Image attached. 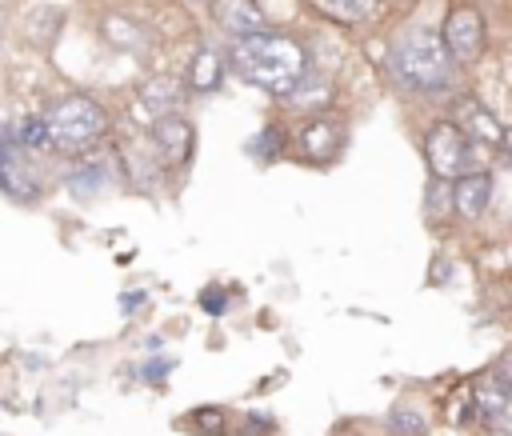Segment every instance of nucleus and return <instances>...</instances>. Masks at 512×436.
I'll list each match as a JSON object with an SVG mask.
<instances>
[{
    "label": "nucleus",
    "instance_id": "0eeeda50",
    "mask_svg": "<svg viewBox=\"0 0 512 436\" xmlns=\"http://www.w3.org/2000/svg\"><path fill=\"white\" fill-rule=\"evenodd\" d=\"M152 144H156V152H160L164 164H184V160L192 156L196 136H192V124H188L184 116L168 112V116H156V124H152Z\"/></svg>",
    "mask_w": 512,
    "mask_h": 436
},
{
    "label": "nucleus",
    "instance_id": "ddd939ff",
    "mask_svg": "<svg viewBox=\"0 0 512 436\" xmlns=\"http://www.w3.org/2000/svg\"><path fill=\"white\" fill-rule=\"evenodd\" d=\"M68 188H72V196H96L100 188H108V164L96 156H84L68 172Z\"/></svg>",
    "mask_w": 512,
    "mask_h": 436
},
{
    "label": "nucleus",
    "instance_id": "f8f14e48",
    "mask_svg": "<svg viewBox=\"0 0 512 436\" xmlns=\"http://www.w3.org/2000/svg\"><path fill=\"white\" fill-rule=\"evenodd\" d=\"M340 148V120H312L300 132V152L312 160H328Z\"/></svg>",
    "mask_w": 512,
    "mask_h": 436
},
{
    "label": "nucleus",
    "instance_id": "423d86ee",
    "mask_svg": "<svg viewBox=\"0 0 512 436\" xmlns=\"http://www.w3.org/2000/svg\"><path fill=\"white\" fill-rule=\"evenodd\" d=\"M0 188H4L8 196L24 200V204L36 200V192H40V180H36V172H32V164H28V156H24V148L12 144V140L0 144Z\"/></svg>",
    "mask_w": 512,
    "mask_h": 436
},
{
    "label": "nucleus",
    "instance_id": "39448f33",
    "mask_svg": "<svg viewBox=\"0 0 512 436\" xmlns=\"http://www.w3.org/2000/svg\"><path fill=\"white\" fill-rule=\"evenodd\" d=\"M424 152H428V164H432V172H436V176H464L468 136H464L452 120H444V124H436V128L428 132Z\"/></svg>",
    "mask_w": 512,
    "mask_h": 436
},
{
    "label": "nucleus",
    "instance_id": "4468645a",
    "mask_svg": "<svg viewBox=\"0 0 512 436\" xmlns=\"http://www.w3.org/2000/svg\"><path fill=\"white\" fill-rule=\"evenodd\" d=\"M220 80H224V64H220V56L216 52H196V60H192V72H188V84L196 88V92H216L220 88Z\"/></svg>",
    "mask_w": 512,
    "mask_h": 436
},
{
    "label": "nucleus",
    "instance_id": "6ab92c4d",
    "mask_svg": "<svg viewBox=\"0 0 512 436\" xmlns=\"http://www.w3.org/2000/svg\"><path fill=\"white\" fill-rule=\"evenodd\" d=\"M168 372V364L164 360H156V364H148V376H164Z\"/></svg>",
    "mask_w": 512,
    "mask_h": 436
},
{
    "label": "nucleus",
    "instance_id": "9b49d317",
    "mask_svg": "<svg viewBox=\"0 0 512 436\" xmlns=\"http://www.w3.org/2000/svg\"><path fill=\"white\" fill-rule=\"evenodd\" d=\"M184 100V88L176 76H152L140 84V104L152 112V116H168L176 112V104Z\"/></svg>",
    "mask_w": 512,
    "mask_h": 436
},
{
    "label": "nucleus",
    "instance_id": "1a4fd4ad",
    "mask_svg": "<svg viewBox=\"0 0 512 436\" xmlns=\"http://www.w3.org/2000/svg\"><path fill=\"white\" fill-rule=\"evenodd\" d=\"M488 196H492V176L488 172H468L452 188V204H456V212L464 220H476L488 208Z\"/></svg>",
    "mask_w": 512,
    "mask_h": 436
},
{
    "label": "nucleus",
    "instance_id": "dca6fc26",
    "mask_svg": "<svg viewBox=\"0 0 512 436\" xmlns=\"http://www.w3.org/2000/svg\"><path fill=\"white\" fill-rule=\"evenodd\" d=\"M392 428H396L400 436H420V432H424L420 416H416V412H408V408H396V412H392Z\"/></svg>",
    "mask_w": 512,
    "mask_h": 436
},
{
    "label": "nucleus",
    "instance_id": "9d476101",
    "mask_svg": "<svg viewBox=\"0 0 512 436\" xmlns=\"http://www.w3.org/2000/svg\"><path fill=\"white\" fill-rule=\"evenodd\" d=\"M456 116H460V132L464 136H476V140H504V132H500V124H496V116L480 104V100H472V96H464V100H456Z\"/></svg>",
    "mask_w": 512,
    "mask_h": 436
},
{
    "label": "nucleus",
    "instance_id": "2eb2a0df",
    "mask_svg": "<svg viewBox=\"0 0 512 436\" xmlns=\"http://www.w3.org/2000/svg\"><path fill=\"white\" fill-rule=\"evenodd\" d=\"M12 144H20L24 152L28 148H48V128H44V116H32V120H20L12 132H8Z\"/></svg>",
    "mask_w": 512,
    "mask_h": 436
},
{
    "label": "nucleus",
    "instance_id": "f257e3e1",
    "mask_svg": "<svg viewBox=\"0 0 512 436\" xmlns=\"http://www.w3.org/2000/svg\"><path fill=\"white\" fill-rule=\"evenodd\" d=\"M232 64H236V72H240L248 84L264 88V92H272V96L296 92L300 80H304V68H308L304 48H300L296 40L280 36V32L240 36V40L232 44Z\"/></svg>",
    "mask_w": 512,
    "mask_h": 436
},
{
    "label": "nucleus",
    "instance_id": "a211bd4d",
    "mask_svg": "<svg viewBox=\"0 0 512 436\" xmlns=\"http://www.w3.org/2000/svg\"><path fill=\"white\" fill-rule=\"evenodd\" d=\"M200 304H204V308H212V312H220V308H224V296H220V292H212V296L204 292V296H200Z\"/></svg>",
    "mask_w": 512,
    "mask_h": 436
},
{
    "label": "nucleus",
    "instance_id": "7ed1b4c3",
    "mask_svg": "<svg viewBox=\"0 0 512 436\" xmlns=\"http://www.w3.org/2000/svg\"><path fill=\"white\" fill-rule=\"evenodd\" d=\"M44 128H48V144L52 148H60V152H84L88 144H96L104 136L108 116L88 96H60V100L48 104Z\"/></svg>",
    "mask_w": 512,
    "mask_h": 436
},
{
    "label": "nucleus",
    "instance_id": "f03ea898",
    "mask_svg": "<svg viewBox=\"0 0 512 436\" xmlns=\"http://www.w3.org/2000/svg\"><path fill=\"white\" fill-rule=\"evenodd\" d=\"M388 68L412 92H432V88H444L452 80V56H448L444 40L428 28L404 32L388 52Z\"/></svg>",
    "mask_w": 512,
    "mask_h": 436
},
{
    "label": "nucleus",
    "instance_id": "aec40b11",
    "mask_svg": "<svg viewBox=\"0 0 512 436\" xmlns=\"http://www.w3.org/2000/svg\"><path fill=\"white\" fill-rule=\"evenodd\" d=\"M504 144H508V152H512V128H508V132H504Z\"/></svg>",
    "mask_w": 512,
    "mask_h": 436
},
{
    "label": "nucleus",
    "instance_id": "20e7f679",
    "mask_svg": "<svg viewBox=\"0 0 512 436\" xmlns=\"http://www.w3.org/2000/svg\"><path fill=\"white\" fill-rule=\"evenodd\" d=\"M440 40H444V48H448L452 60H460V64L476 60L484 52V16L472 4H456L448 12V20H444Z\"/></svg>",
    "mask_w": 512,
    "mask_h": 436
},
{
    "label": "nucleus",
    "instance_id": "6e6552de",
    "mask_svg": "<svg viewBox=\"0 0 512 436\" xmlns=\"http://www.w3.org/2000/svg\"><path fill=\"white\" fill-rule=\"evenodd\" d=\"M212 16L224 32H232L236 40L240 36H256V32H268V20L264 12L256 8V0H212Z\"/></svg>",
    "mask_w": 512,
    "mask_h": 436
},
{
    "label": "nucleus",
    "instance_id": "f3484780",
    "mask_svg": "<svg viewBox=\"0 0 512 436\" xmlns=\"http://www.w3.org/2000/svg\"><path fill=\"white\" fill-rule=\"evenodd\" d=\"M344 16H368L372 8H376V0H332Z\"/></svg>",
    "mask_w": 512,
    "mask_h": 436
}]
</instances>
